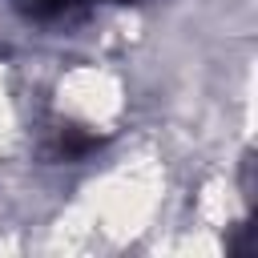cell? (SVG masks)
<instances>
[{"label": "cell", "mask_w": 258, "mask_h": 258, "mask_svg": "<svg viewBox=\"0 0 258 258\" xmlns=\"http://www.w3.org/2000/svg\"><path fill=\"white\" fill-rule=\"evenodd\" d=\"M93 145H97V137H85V133H77V129H64V137H60V153H64L69 161L85 157Z\"/></svg>", "instance_id": "cell-1"}, {"label": "cell", "mask_w": 258, "mask_h": 258, "mask_svg": "<svg viewBox=\"0 0 258 258\" xmlns=\"http://www.w3.org/2000/svg\"><path fill=\"white\" fill-rule=\"evenodd\" d=\"M117 4H129V0H117Z\"/></svg>", "instance_id": "cell-2"}]
</instances>
